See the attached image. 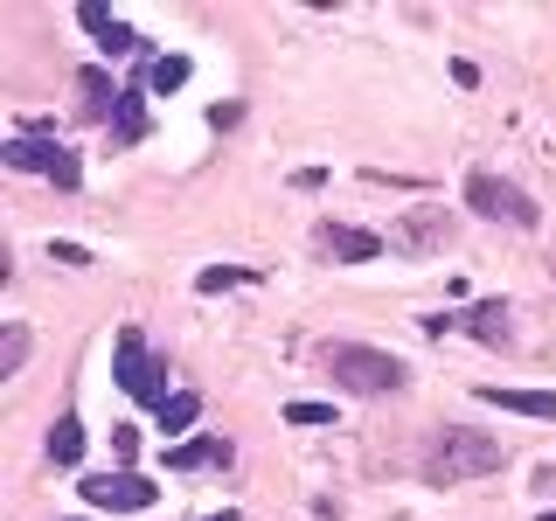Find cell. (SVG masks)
Instances as JSON below:
<instances>
[{
  "instance_id": "cell-9",
  "label": "cell",
  "mask_w": 556,
  "mask_h": 521,
  "mask_svg": "<svg viewBox=\"0 0 556 521\" xmlns=\"http://www.w3.org/2000/svg\"><path fill=\"white\" fill-rule=\"evenodd\" d=\"M208 466H230V439H188L167 452V473H208Z\"/></svg>"
},
{
  "instance_id": "cell-15",
  "label": "cell",
  "mask_w": 556,
  "mask_h": 521,
  "mask_svg": "<svg viewBox=\"0 0 556 521\" xmlns=\"http://www.w3.org/2000/svg\"><path fill=\"white\" fill-rule=\"evenodd\" d=\"M195 417H202V396H195V390H174L167 404H161V431H167V439H181Z\"/></svg>"
},
{
  "instance_id": "cell-19",
  "label": "cell",
  "mask_w": 556,
  "mask_h": 521,
  "mask_svg": "<svg viewBox=\"0 0 556 521\" xmlns=\"http://www.w3.org/2000/svg\"><path fill=\"white\" fill-rule=\"evenodd\" d=\"M251 278H257V271H237V265H216V271H202V278H195V285H202V292H223V285H251Z\"/></svg>"
},
{
  "instance_id": "cell-13",
  "label": "cell",
  "mask_w": 556,
  "mask_h": 521,
  "mask_svg": "<svg viewBox=\"0 0 556 521\" xmlns=\"http://www.w3.org/2000/svg\"><path fill=\"white\" fill-rule=\"evenodd\" d=\"M480 396L515 417H556V390H480Z\"/></svg>"
},
{
  "instance_id": "cell-18",
  "label": "cell",
  "mask_w": 556,
  "mask_h": 521,
  "mask_svg": "<svg viewBox=\"0 0 556 521\" xmlns=\"http://www.w3.org/2000/svg\"><path fill=\"white\" fill-rule=\"evenodd\" d=\"M22 361H28V327H8V347H0V382L22 376Z\"/></svg>"
},
{
  "instance_id": "cell-3",
  "label": "cell",
  "mask_w": 556,
  "mask_h": 521,
  "mask_svg": "<svg viewBox=\"0 0 556 521\" xmlns=\"http://www.w3.org/2000/svg\"><path fill=\"white\" fill-rule=\"evenodd\" d=\"M112 369H118V390L132 396V404H167V361L147 355V334L139 327H118V347H112Z\"/></svg>"
},
{
  "instance_id": "cell-4",
  "label": "cell",
  "mask_w": 556,
  "mask_h": 521,
  "mask_svg": "<svg viewBox=\"0 0 556 521\" xmlns=\"http://www.w3.org/2000/svg\"><path fill=\"white\" fill-rule=\"evenodd\" d=\"M466 208H473V216H494V223H515V230H535V202L521 195L515 181H501V174H473V181H466Z\"/></svg>"
},
{
  "instance_id": "cell-23",
  "label": "cell",
  "mask_w": 556,
  "mask_h": 521,
  "mask_svg": "<svg viewBox=\"0 0 556 521\" xmlns=\"http://www.w3.org/2000/svg\"><path fill=\"white\" fill-rule=\"evenodd\" d=\"M543 521H556V514H543Z\"/></svg>"
},
{
  "instance_id": "cell-22",
  "label": "cell",
  "mask_w": 556,
  "mask_h": 521,
  "mask_svg": "<svg viewBox=\"0 0 556 521\" xmlns=\"http://www.w3.org/2000/svg\"><path fill=\"white\" fill-rule=\"evenodd\" d=\"M208 521H237V514H230V508H223V514H208Z\"/></svg>"
},
{
  "instance_id": "cell-8",
  "label": "cell",
  "mask_w": 556,
  "mask_h": 521,
  "mask_svg": "<svg viewBox=\"0 0 556 521\" xmlns=\"http://www.w3.org/2000/svg\"><path fill=\"white\" fill-rule=\"evenodd\" d=\"M313 243H320L327 257H341V265H369V257H382V237L355 230V223H320V230H313Z\"/></svg>"
},
{
  "instance_id": "cell-11",
  "label": "cell",
  "mask_w": 556,
  "mask_h": 521,
  "mask_svg": "<svg viewBox=\"0 0 556 521\" xmlns=\"http://www.w3.org/2000/svg\"><path fill=\"white\" fill-rule=\"evenodd\" d=\"M118 112V98H112V77H104V69H77V118H112Z\"/></svg>"
},
{
  "instance_id": "cell-6",
  "label": "cell",
  "mask_w": 556,
  "mask_h": 521,
  "mask_svg": "<svg viewBox=\"0 0 556 521\" xmlns=\"http://www.w3.org/2000/svg\"><path fill=\"white\" fill-rule=\"evenodd\" d=\"M84 500L98 514H147L153 508V480L147 473H91L84 480Z\"/></svg>"
},
{
  "instance_id": "cell-5",
  "label": "cell",
  "mask_w": 556,
  "mask_h": 521,
  "mask_svg": "<svg viewBox=\"0 0 556 521\" xmlns=\"http://www.w3.org/2000/svg\"><path fill=\"white\" fill-rule=\"evenodd\" d=\"M0 161H8L14 174H49L56 188H77L84 181L77 153H70V147H42V139H8V147H0Z\"/></svg>"
},
{
  "instance_id": "cell-16",
  "label": "cell",
  "mask_w": 556,
  "mask_h": 521,
  "mask_svg": "<svg viewBox=\"0 0 556 521\" xmlns=\"http://www.w3.org/2000/svg\"><path fill=\"white\" fill-rule=\"evenodd\" d=\"M139 132H147V104H139V91H118V112H112V139H118V147H132Z\"/></svg>"
},
{
  "instance_id": "cell-2",
  "label": "cell",
  "mask_w": 556,
  "mask_h": 521,
  "mask_svg": "<svg viewBox=\"0 0 556 521\" xmlns=\"http://www.w3.org/2000/svg\"><path fill=\"white\" fill-rule=\"evenodd\" d=\"M327 376H334L341 390H355V396H390V390H404V361L382 355V347H362V341L327 347Z\"/></svg>"
},
{
  "instance_id": "cell-1",
  "label": "cell",
  "mask_w": 556,
  "mask_h": 521,
  "mask_svg": "<svg viewBox=\"0 0 556 521\" xmlns=\"http://www.w3.org/2000/svg\"><path fill=\"white\" fill-rule=\"evenodd\" d=\"M501 466H508V445L486 439V431H466V424L439 431V445L425 452V480H431V486H459V480L501 473Z\"/></svg>"
},
{
  "instance_id": "cell-7",
  "label": "cell",
  "mask_w": 556,
  "mask_h": 521,
  "mask_svg": "<svg viewBox=\"0 0 556 521\" xmlns=\"http://www.w3.org/2000/svg\"><path fill=\"white\" fill-rule=\"evenodd\" d=\"M452 243V216L445 208H417V216H404L390 230V251H404V257H431V251H445Z\"/></svg>"
},
{
  "instance_id": "cell-14",
  "label": "cell",
  "mask_w": 556,
  "mask_h": 521,
  "mask_svg": "<svg viewBox=\"0 0 556 521\" xmlns=\"http://www.w3.org/2000/svg\"><path fill=\"white\" fill-rule=\"evenodd\" d=\"M49 459H56V466L84 459V424H77V417H56V424H49Z\"/></svg>"
},
{
  "instance_id": "cell-20",
  "label": "cell",
  "mask_w": 556,
  "mask_h": 521,
  "mask_svg": "<svg viewBox=\"0 0 556 521\" xmlns=\"http://www.w3.org/2000/svg\"><path fill=\"white\" fill-rule=\"evenodd\" d=\"M286 417H292V424H334V410H327V404H292Z\"/></svg>"
},
{
  "instance_id": "cell-17",
  "label": "cell",
  "mask_w": 556,
  "mask_h": 521,
  "mask_svg": "<svg viewBox=\"0 0 556 521\" xmlns=\"http://www.w3.org/2000/svg\"><path fill=\"white\" fill-rule=\"evenodd\" d=\"M181 84H188V56H161V63L147 69V91H161V98L181 91Z\"/></svg>"
},
{
  "instance_id": "cell-10",
  "label": "cell",
  "mask_w": 556,
  "mask_h": 521,
  "mask_svg": "<svg viewBox=\"0 0 556 521\" xmlns=\"http://www.w3.org/2000/svg\"><path fill=\"white\" fill-rule=\"evenodd\" d=\"M77 22H84V28H91V35H98V42H104V49H112V56H132V49H147V42H139V35H132L126 22H118V14H104V8H77Z\"/></svg>"
},
{
  "instance_id": "cell-21",
  "label": "cell",
  "mask_w": 556,
  "mask_h": 521,
  "mask_svg": "<svg viewBox=\"0 0 556 521\" xmlns=\"http://www.w3.org/2000/svg\"><path fill=\"white\" fill-rule=\"evenodd\" d=\"M112 452H118V466H126L132 452H139V431H132V424H118V431H112Z\"/></svg>"
},
{
  "instance_id": "cell-12",
  "label": "cell",
  "mask_w": 556,
  "mask_h": 521,
  "mask_svg": "<svg viewBox=\"0 0 556 521\" xmlns=\"http://www.w3.org/2000/svg\"><path fill=\"white\" fill-rule=\"evenodd\" d=\"M466 334L486 341V347H508V341H515V334H508V306H501V300H480L473 313H466Z\"/></svg>"
}]
</instances>
